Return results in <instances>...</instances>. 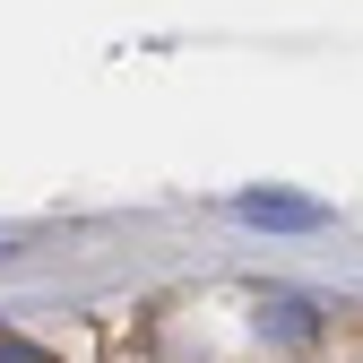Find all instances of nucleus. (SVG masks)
Instances as JSON below:
<instances>
[{"mask_svg":"<svg viewBox=\"0 0 363 363\" xmlns=\"http://www.w3.org/2000/svg\"><path fill=\"white\" fill-rule=\"evenodd\" d=\"M311 329H320V311H311L303 294H268V303H259V337H277V346H311Z\"/></svg>","mask_w":363,"mask_h":363,"instance_id":"obj_1","label":"nucleus"},{"mask_svg":"<svg viewBox=\"0 0 363 363\" xmlns=\"http://www.w3.org/2000/svg\"><path fill=\"white\" fill-rule=\"evenodd\" d=\"M0 363H61V354H43V346H26L18 329H0Z\"/></svg>","mask_w":363,"mask_h":363,"instance_id":"obj_3","label":"nucleus"},{"mask_svg":"<svg viewBox=\"0 0 363 363\" xmlns=\"http://www.w3.org/2000/svg\"><path fill=\"white\" fill-rule=\"evenodd\" d=\"M242 216H251V225H320L311 199H242Z\"/></svg>","mask_w":363,"mask_h":363,"instance_id":"obj_2","label":"nucleus"}]
</instances>
